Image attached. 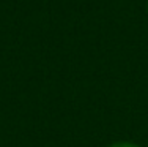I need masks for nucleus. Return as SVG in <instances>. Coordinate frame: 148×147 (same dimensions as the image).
<instances>
[{"mask_svg":"<svg viewBox=\"0 0 148 147\" xmlns=\"http://www.w3.org/2000/svg\"><path fill=\"white\" fill-rule=\"evenodd\" d=\"M110 147H139L136 144H131V142H117V144L110 146Z\"/></svg>","mask_w":148,"mask_h":147,"instance_id":"nucleus-1","label":"nucleus"}]
</instances>
